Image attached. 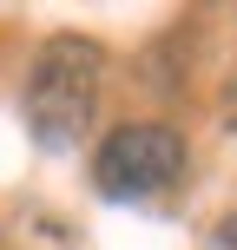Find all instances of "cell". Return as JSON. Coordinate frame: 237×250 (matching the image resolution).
I'll return each mask as SVG.
<instances>
[{"mask_svg":"<svg viewBox=\"0 0 237 250\" xmlns=\"http://www.w3.org/2000/svg\"><path fill=\"white\" fill-rule=\"evenodd\" d=\"M92 99H99V46L73 40V33L53 40L26 73V125H33V138L46 151L79 145V132L92 119Z\"/></svg>","mask_w":237,"mask_h":250,"instance_id":"obj_1","label":"cell"},{"mask_svg":"<svg viewBox=\"0 0 237 250\" xmlns=\"http://www.w3.org/2000/svg\"><path fill=\"white\" fill-rule=\"evenodd\" d=\"M178 171H185V138L172 125H119L92 158V178L106 198H151L178 185Z\"/></svg>","mask_w":237,"mask_h":250,"instance_id":"obj_2","label":"cell"}]
</instances>
